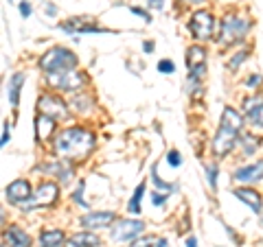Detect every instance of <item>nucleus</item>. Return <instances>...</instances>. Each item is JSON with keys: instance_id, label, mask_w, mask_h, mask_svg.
<instances>
[{"instance_id": "1", "label": "nucleus", "mask_w": 263, "mask_h": 247, "mask_svg": "<svg viewBox=\"0 0 263 247\" xmlns=\"http://www.w3.org/2000/svg\"><path fill=\"white\" fill-rule=\"evenodd\" d=\"M95 145H97L95 134H90V131L81 127H70L64 129L62 134H57L53 151L62 160H81L95 149Z\"/></svg>"}, {"instance_id": "2", "label": "nucleus", "mask_w": 263, "mask_h": 247, "mask_svg": "<svg viewBox=\"0 0 263 247\" xmlns=\"http://www.w3.org/2000/svg\"><path fill=\"white\" fill-rule=\"evenodd\" d=\"M77 66H79L77 55L70 53L68 48H62V46H55L40 57V68H42V72H46V75L70 70V68H77Z\"/></svg>"}, {"instance_id": "3", "label": "nucleus", "mask_w": 263, "mask_h": 247, "mask_svg": "<svg viewBox=\"0 0 263 247\" xmlns=\"http://www.w3.org/2000/svg\"><path fill=\"white\" fill-rule=\"evenodd\" d=\"M250 29V22L241 18V15H226L221 20V29H219V39L217 42L221 46H230V44H237L246 37V33Z\"/></svg>"}, {"instance_id": "4", "label": "nucleus", "mask_w": 263, "mask_h": 247, "mask_svg": "<svg viewBox=\"0 0 263 247\" xmlns=\"http://www.w3.org/2000/svg\"><path fill=\"white\" fill-rule=\"evenodd\" d=\"M48 86H53L55 90H64V92H75L81 90L88 84V77L81 70H62V72H53V75H46Z\"/></svg>"}, {"instance_id": "5", "label": "nucleus", "mask_w": 263, "mask_h": 247, "mask_svg": "<svg viewBox=\"0 0 263 247\" xmlns=\"http://www.w3.org/2000/svg\"><path fill=\"white\" fill-rule=\"evenodd\" d=\"M64 33H70V35H81V33H110L108 29L99 27V22H95V18L90 15H77V18H68L66 22L57 24Z\"/></svg>"}, {"instance_id": "6", "label": "nucleus", "mask_w": 263, "mask_h": 247, "mask_svg": "<svg viewBox=\"0 0 263 247\" xmlns=\"http://www.w3.org/2000/svg\"><path fill=\"white\" fill-rule=\"evenodd\" d=\"M213 29H215V18L209 11H195L191 20H189V31L200 42H206V39L213 37Z\"/></svg>"}, {"instance_id": "7", "label": "nucleus", "mask_w": 263, "mask_h": 247, "mask_svg": "<svg viewBox=\"0 0 263 247\" xmlns=\"http://www.w3.org/2000/svg\"><path fill=\"white\" fill-rule=\"evenodd\" d=\"M145 232V223L136 219H121L117 221V225L112 228V241H134Z\"/></svg>"}, {"instance_id": "8", "label": "nucleus", "mask_w": 263, "mask_h": 247, "mask_svg": "<svg viewBox=\"0 0 263 247\" xmlns=\"http://www.w3.org/2000/svg\"><path fill=\"white\" fill-rule=\"evenodd\" d=\"M186 68H189V79H204L206 75V51L202 46H191L186 51Z\"/></svg>"}, {"instance_id": "9", "label": "nucleus", "mask_w": 263, "mask_h": 247, "mask_svg": "<svg viewBox=\"0 0 263 247\" xmlns=\"http://www.w3.org/2000/svg\"><path fill=\"white\" fill-rule=\"evenodd\" d=\"M37 110H40V114H46V116H51V118H55V120L68 118V105H66L62 98L51 96V94L40 96Z\"/></svg>"}, {"instance_id": "10", "label": "nucleus", "mask_w": 263, "mask_h": 247, "mask_svg": "<svg viewBox=\"0 0 263 247\" xmlns=\"http://www.w3.org/2000/svg\"><path fill=\"white\" fill-rule=\"evenodd\" d=\"M235 142H237V134L230 131L226 127H219L215 138H213V153L217 158H226V155L235 149Z\"/></svg>"}, {"instance_id": "11", "label": "nucleus", "mask_w": 263, "mask_h": 247, "mask_svg": "<svg viewBox=\"0 0 263 247\" xmlns=\"http://www.w3.org/2000/svg\"><path fill=\"white\" fill-rule=\"evenodd\" d=\"M5 197H7V201L9 203H15V205H20L24 201H29L33 193H31V184L27 182V179H15V182H11L9 186H7V191H5Z\"/></svg>"}, {"instance_id": "12", "label": "nucleus", "mask_w": 263, "mask_h": 247, "mask_svg": "<svg viewBox=\"0 0 263 247\" xmlns=\"http://www.w3.org/2000/svg\"><path fill=\"white\" fill-rule=\"evenodd\" d=\"M88 230H99V228H110L112 223H117V215L114 212H88L79 221Z\"/></svg>"}, {"instance_id": "13", "label": "nucleus", "mask_w": 263, "mask_h": 247, "mask_svg": "<svg viewBox=\"0 0 263 247\" xmlns=\"http://www.w3.org/2000/svg\"><path fill=\"white\" fill-rule=\"evenodd\" d=\"M237 182H243V184H257L263 179V160H257L254 164H248V167H241L235 171L233 175Z\"/></svg>"}, {"instance_id": "14", "label": "nucleus", "mask_w": 263, "mask_h": 247, "mask_svg": "<svg viewBox=\"0 0 263 247\" xmlns=\"http://www.w3.org/2000/svg\"><path fill=\"white\" fill-rule=\"evenodd\" d=\"M57 197H60L57 184L44 182V184H40L37 193H33V201H35V205H53L57 201Z\"/></svg>"}, {"instance_id": "15", "label": "nucleus", "mask_w": 263, "mask_h": 247, "mask_svg": "<svg viewBox=\"0 0 263 247\" xmlns=\"http://www.w3.org/2000/svg\"><path fill=\"white\" fill-rule=\"evenodd\" d=\"M42 169L44 173H51V175H55L57 179H60L62 184H68L72 175H75V171H72V167L66 160H60V162H51V164H42Z\"/></svg>"}, {"instance_id": "16", "label": "nucleus", "mask_w": 263, "mask_h": 247, "mask_svg": "<svg viewBox=\"0 0 263 247\" xmlns=\"http://www.w3.org/2000/svg\"><path fill=\"white\" fill-rule=\"evenodd\" d=\"M243 112L252 127H263V98H246Z\"/></svg>"}, {"instance_id": "17", "label": "nucleus", "mask_w": 263, "mask_h": 247, "mask_svg": "<svg viewBox=\"0 0 263 247\" xmlns=\"http://www.w3.org/2000/svg\"><path fill=\"white\" fill-rule=\"evenodd\" d=\"M233 195L237 197V199H241L252 212H257V215H261V212H263V210H261V205H263L261 195L254 191V188H235Z\"/></svg>"}, {"instance_id": "18", "label": "nucleus", "mask_w": 263, "mask_h": 247, "mask_svg": "<svg viewBox=\"0 0 263 247\" xmlns=\"http://www.w3.org/2000/svg\"><path fill=\"white\" fill-rule=\"evenodd\" d=\"M219 127H226V129H230V131H235V134H239V131L243 129V118H241V114H237V110H233L230 105H226L224 112H221Z\"/></svg>"}, {"instance_id": "19", "label": "nucleus", "mask_w": 263, "mask_h": 247, "mask_svg": "<svg viewBox=\"0 0 263 247\" xmlns=\"http://www.w3.org/2000/svg\"><path fill=\"white\" fill-rule=\"evenodd\" d=\"M53 131H55V118L46 116V114H37V118H35V138H37V142L48 140L53 136Z\"/></svg>"}, {"instance_id": "20", "label": "nucleus", "mask_w": 263, "mask_h": 247, "mask_svg": "<svg viewBox=\"0 0 263 247\" xmlns=\"http://www.w3.org/2000/svg\"><path fill=\"white\" fill-rule=\"evenodd\" d=\"M24 81H27L24 72H15V75H11V79H9V86H7V96H9L11 108H18V103H20V92H22Z\"/></svg>"}, {"instance_id": "21", "label": "nucleus", "mask_w": 263, "mask_h": 247, "mask_svg": "<svg viewBox=\"0 0 263 247\" xmlns=\"http://www.w3.org/2000/svg\"><path fill=\"white\" fill-rule=\"evenodd\" d=\"M5 241L9 243L11 247H31V236L24 232L22 228H18V225H13V228L7 230Z\"/></svg>"}, {"instance_id": "22", "label": "nucleus", "mask_w": 263, "mask_h": 247, "mask_svg": "<svg viewBox=\"0 0 263 247\" xmlns=\"http://www.w3.org/2000/svg\"><path fill=\"white\" fill-rule=\"evenodd\" d=\"M66 236L62 230H44L40 234V247H62Z\"/></svg>"}, {"instance_id": "23", "label": "nucleus", "mask_w": 263, "mask_h": 247, "mask_svg": "<svg viewBox=\"0 0 263 247\" xmlns=\"http://www.w3.org/2000/svg\"><path fill=\"white\" fill-rule=\"evenodd\" d=\"M68 245L70 247H99L101 241H99V236L92 234V232H79L75 236H70Z\"/></svg>"}, {"instance_id": "24", "label": "nucleus", "mask_w": 263, "mask_h": 247, "mask_svg": "<svg viewBox=\"0 0 263 247\" xmlns=\"http://www.w3.org/2000/svg\"><path fill=\"white\" fill-rule=\"evenodd\" d=\"M143 195H145V182H141L136 186V191H134V195H132V199L127 203V212H129V215H141V212H143V208H141Z\"/></svg>"}, {"instance_id": "25", "label": "nucleus", "mask_w": 263, "mask_h": 247, "mask_svg": "<svg viewBox=\"0 0 263 247\" xmlns=\"http://www.w3.org/2000/svg\"><path fill=\"white\" fill-rule=\"evenodd\" d=\"M90 108H92V98L90 96H77L75 101H72V110L75 112H90Z\"/></svg>"}, {"instance_id": "26", "label": "nucleus", "mask_w": 263, "mask_h": 247, "mask_svg": "<svg viewBox=\"0 0 263 247\" xmlns=\"http://www.w3.org/2000/svg\"><path fill=\"white\" fill-rule=\"evenodd\" d=\"M152 179H154V184L158 186L160 191H167V193H169V191H176V186H174V184H167V182H162V179H160L158 169H156V164L152 167Z\"/></svg>"}, {"instance_id": "27", "label": "nucleus", "mask_w": 263, "mask_h": 247, "mask_svg": "<svg viewBox=\"0 0 263 247\" xmlns=\"http://www.w3.org/2000/svg\"><path fill=\"white\" fill-rule=\"evenodd\" d=\"M239 142H241V147H243L246 155H252V153H254V149L259 147V142H257V138H254V136H243V138L239 140Z\"/></svg>"}, {"instance_id": "28", "label": "nucleus", "mask_w": 263, "mask_h": 247, "mask_svg": "<svg viewBox=\"0 0 263 247\" xmlns=\"http://www.w3.org/2000/svg\"><path fill=\"white\" fill-rule=\"evenodd\" d=\"M248 55H250L248 51H241L239 55H235V57H233V59H230V61H228V68H230V70L239 68V66H241V64H243L246 59H248Z\"/></svg>"}, {"instance_id": "29", "label": "nucleus", "mask_w": 263, "mask_h": 247, "mask_svg": "<svg viewBox=\"0 0 263 247\" xmlns=\"http://www.w3.org/2000/svg\"><path fill=\"white\" fill-rule=\"evenodd\" d=\"M158 70L162 72V75H174V72H176V64L171 59H160L158 61Z\"/></svg>"}, {"instance_id": "30", "label": "nucleus", "mask_w": 263, "mask_h": 247, "mask_svg": "<svg viewBox=\"0 0 263 247\" xmlns=\"http://www.w3.org/2000/svg\"><path fill=\"white\" fill-rule=\"evenodd\" d=\"M206 175H209L211 188H217V164H209V167H206Z\"/></svg>"}, {"instance_id": "31", "label": "nucleus", "mask_w": 263, "mask_h": 247, "mask_svg": "<svg viewBox=\"0 0 263 247\" xmlns=\"http://www.w3.org/2000/svg\"><path fill=\"white\" fill-rule=\"evenodd\" d=\"M84 182H79V188H77V191H75V195H72V199H75L79 205H84V208H88V203L84 201Z\"/></svg>"}, {"instance_id": "32", "label": "nucleus", "mask_w": 263, "mask_h": 247, "mask_svg": "<svg viewBox=\"0 0 263 247\" xmlns=\"http://www.w3.org/2000/svg\"><path fill=\"white\" fill-rule=\"evenodd\" d=\"M152 243H154L152 236H143V238H134L129 247H152Z\"/></svg>"}, {"instance_id": "33", "label": "nucleus", "mask_w": 263, "mask_h": 247, "mask_svg": "<svg viewBox=\"0 0 263 247\" xmlns=\"http://www.w3.org/2000/svg\"><path fill=\"white\" fill-rule=\"evenodd\" d=\"M167 162L171 164V167H180V164H182V160H180V153H178L176 149H171V151L167 153Z\"/></svg>"}, {"instance_id": "34", "label": "nucleus", "mask_w": 263, "mask_h": 247, "mask_svg": "<svg viewBox=\"0 0 263 247\" xmlns=\"http://www.w3.org/2000/svg\"><path fill=\"white\" fill-rule=\"evenodd\" d=\"M9 138H11V129H9V120H7V122H3V140H0V145L7 147Z\"/></svg>"}, {"instance_id": "35", "label": "nucleus", "mask_w": 263, "mask_h": 247, "mask_svg": "<svg viewBox=\"0 0 263 247\" xmlns=\"http://www.w3.org/2000/svg\"><path fill=\"white\" fill-rule=\"evenodd\" d=\"M132 13H136V15H141V18L145 20V22H152V15L149 13H147L145 9H138V7H132V9H129Z\"/></svg>"}, {"instance_id": "36", "label": "nucleus", "mask_w": 263, "mask_h": 247, "mask_svg": "<svg viewBox=\"0 0 263 247\" xmlns=\"http://www.w3.org/2000/svg\"><path fill=\"white\" fill-rule=\"evenodd\" d=\"M20 13H22V18H29L31 15V5L27 3V0H22L20 3Z\"/></svg>"}, {"instance_id": "37", "label": "nucleus", "mask_w": 263, "mask_h": 247, "mask_svg": "<svg viewBox=\"0 0 263 247\" xmlns=\"http://www.w3.org/2000/svg\"><path fill=\"white\" fill-rule=\"evenodd\" d=\"M167 197H169V193H164V195H152V201H154L156 205H160V203L167 201Z\"/></svg>"}, {"instance_id": "38", "label": "nucleus", "mask_w": 263, "mask_h": 247, "mask_svg": "<svg viewBox=\"0 0 263 247\" xmlns=\"http://www.w3.org/2000/svg\"><path fill=\"white\" fill-rule=\"evenodd\" d=\"M261 81H263V79H261V75H250V77H248V81H246V84H248V86L252 88V86L261 84Z\"/></svg>"}, {"instance_id": "39", "label": "nucleus", "mask_w": 263, "mask_h": 247, "mask_svg": "<svg viewBox=\"0 0 263 247\" xmlns=\"http://www.w3.org/2000/svg\"><path fill=\"white\" fill-rule=\"evenodd\" d=\"M149 5L154 7V9H162V7H164V0H149Z\"/></svg>"}, {"instance_id": "40", "label": "nucleus", "mask_w": 263, "mask_h": 247, "mask_svg": "<svg viewBox=\"0 0 263 247\" xmlns=\"http://www.w3.org/2000/svg\"><path fill=\"white\" fill-rule=\"evenodd\" d=\"M143 48H145L147 53H152L154 51V42H143Z\"/></svg>"}, {"instance_id": "41", "label": "nucleus", "mask_w": 263, "mask_h": 247, "mask_svg": "<svg viewBox=\"0 0 263 247\" xmlns=\"http://www.w3.org/2000/svg\"><path fill=\"white\" fill-rule=\"evenodd\" d=\"M156 247H169V241H167V238H160V241L156 243Z\"/></svg>"}, {"instance_id": "42", "label": "nucleus", "mask_w": 263, "mask_h": 247, "mask_svg": "<svg viewBox=\"0 0 263 247\" xmlns=\"http://www.w3.org/2000/svg\"><path fill=\"white\" fill-rule=\"evenodd\" d=\"M186 247H197V241L193 236H189V241H186Z\"/></svg>"}, {"instance_id": "43", "label": "nucleus", "mask_w": 263, "mask_h": 247, "mask_svg": "<svg viewBox=\"0 0 263 247\" xmlns=\"http://www.w3.org/2000/svg\"><path fill=\"white\" fill-rule=\"evenodd\" d=\"M46 11H48V13H55L57 9H55V7H53V5H46Z\"/></svg>"}, {"instance_id": "44", "label": "nucleus", "mask_w": 263, "mask_h": 247, "mask_svg": "<svg viewBox=\"0 0 263 247\" xmlns=\"http://www.w3.org/2000/svg\"><path fill=\"white\" fill-rule=\"evenodd\" d=\"M191 3H193V5H202V3H204V0H191Z\"/></svg>"}, {"instance_id": "45", "label": "nucleus", "mask_w": 263, "mask_h": 247, "mask_svg": "<svg viewBox=\"0 0 263 247\" xmlns=\"http://www.w3.org/2000/svg\"><path fill=\"white\" fill-rule=\"evenodd\" d=\"M7 245H9V243H7V241H5V245H3V247H7Z\"/></svg>"}]
</instances>
